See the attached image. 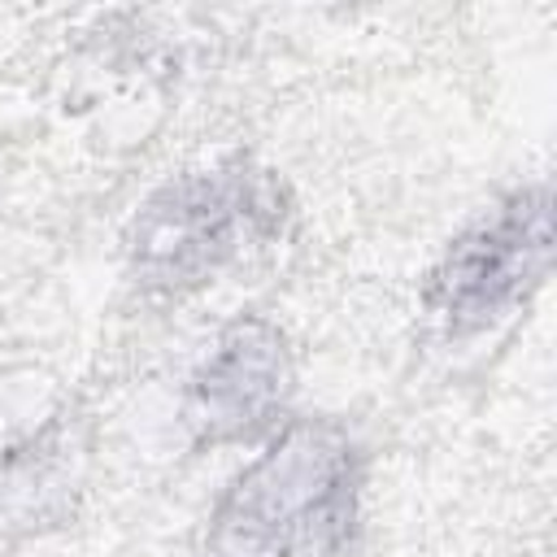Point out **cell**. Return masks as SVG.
<instances>
[{
    "instance_id": "3957f363",
    "label": "cell",
    "mask_w": 557,
    "mask_h": 557,
    "mask_svg": "<svg viewBox=\"0 0 557 557\" xmlns=\"http://www.w3.org/2000/svg\"><path fill=\"white\" fill-rule=\"evenodd\" d=\"M553 257V191L531 183L496 200L435 261L422 287V309L444 339H466L513 313L548 274Z\"/></svg>"
},
{
    "instance_id": "277c9868",
    "label": "cell",
    "mask_w": 557,
    "mask_h": 557,
    "mask_svg": "<svg viewBox=\"0 0 557 557\" xmlns=\"http://www.w3.org/2000/svg\"><path fill=\"white\" fill-rule=\"evenodd\" d=\"M292 396V352L283 331L270 318H235L209 357L196 366L183 418L200 444L252 440L261 435Z\"/></svg>"
},
{
    "instance_id": "6da1fadb",
    "label": "cell",
    "mask_w": 557,
    "mask_h": 557,
    "mask_svg": "<svg viewBox=\"0 0 557 557\" xmlns=\"http://www.w3.org/2000/svg\"><path fill=\"white\" fill-rule=\"evenodd\" d=\"M366 461L326 418L283 426L252 457L209 518L213 557H344L357 535Z\"/></svg>"
},
{
    "instance_id": "7a4b0ae2",
    "label": "cell",
    "mask_w": 557,
    "mask_h": 557,
    "mask_svg": "<svg viewBox=\"0 0 557 557\" xmlns=\"http://www.w3.org/2000/svg\"><path fill=\"white\" fill-rule=\"evenodd\" d=\"M287 218L283 178L244 157L174 174L131 222V274L148 292H191L248 248L278 239Z\"/></svg>"
}]
</instances>
